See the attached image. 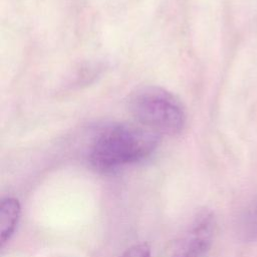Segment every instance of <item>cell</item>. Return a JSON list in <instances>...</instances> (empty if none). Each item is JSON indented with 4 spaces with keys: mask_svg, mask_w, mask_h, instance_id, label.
Segmentation results:
<instances>
[{
    "mask_svg": "<svg viewBox=\"0 0 257 257\" xmlns=\"http://www.w3.org/2000/svg\"><path fill=\"white\" fill-rule=\"evenodd\" d=\"M158 143L159 135L142 124L111 125L93 141L89 161L99 171H112L148 158Z\"/></svg>",
    "mask_w": 257,
    "mask_h": 257,
    "instance_id": "1",
    "label": "cell"
},
{
    "mask_svg": "<svg viewBox=\"0 0 257 257\" xmlns=\"http://www.w3.org/2000/svg\"><path fill=\"white\" fill-rule=\"evenodd\" d=\"M130 107L142 125L158 135L179 134L186 122L185 109L180 100L161 87L138 89L131 97Z\"/></svg>",
    "mask_w": 257,
    "mask_h": 257,
    "instance_id": "2",
    "label": "cell"
},
{
    "mask_svg": "<svg viewBox=\"0 0 257 257\" xmlns=\"http://www.w3.org/2000/svg\"><path fill=\"white\" fill-rule=\"evenodd\" d=\"M214 232V215L208 211L201 213L179 241L172 257H205L211 248Z\"/></svg>",
    "mask_w": 257,
    "mask_h": 257,
    "instance_id": "3",
    "label": "cell"
},
{
    "mask_svg": "<svg viewBox=\"0 0 257 257\" xmlns=\"http://www.w3.org/2000/svg\"><path fill=\"white\" fill-rule=\"evenodd\" d=\"M21 214L19 201L13 197L2 199L0 205V240L4 246L13 236Z\"/></svg>",
    "mask_w": 257,
    "mask_h": 257,
    "instance_id": "4",
    "label": "cell"
},
{
    "mask_svg": "<svg viewBox=\"0 0 257 257\" xmlns=\"http://www.w3.org/2000/svg\"><path fill=\"white\" fill-rule=\"evenodd\" d=\"M240 235L247 242L257 241V198L249 204L241 217Z\"/></svg>",
    "mask_w": 257,
    "mask_h": 257,
    "instance_id": "5",
    "label": "cell"
},
{
    "mask_svg": "<svg viewBox=\"0 0 257 257\" xmlns=\"http://www.w3.org/2000/svg\"><path fill=\"white\" fill-rule=\"evenodd\" d=\"M120 257H151V247L147 243H139L127 248Z\"/></svg>",
    "mask_w": 257,
    "mask_h": 257,
    "instance_id": "6",
    "label": "cell"
}]
</instances>
